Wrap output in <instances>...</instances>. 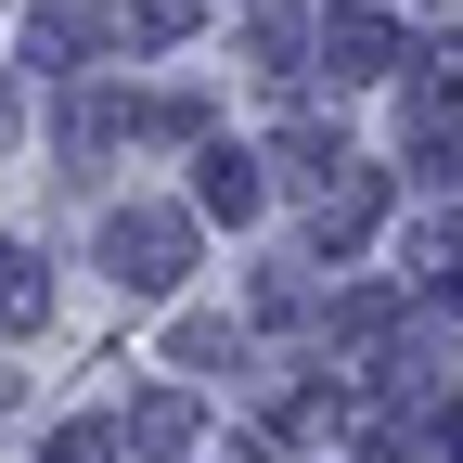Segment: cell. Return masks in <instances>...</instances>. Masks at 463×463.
<instances>
[{
    "mask_svg": "<svg viewBox=\"0 0 463 463\" xmlns=\"http://www.w3.org/2000/svg\"><path fill=\"white\" fill-rule=\"evenodd\" d=\"M335 78H386V26H347L335 39Z\"/></svg>",
    "mask_w": 463,
    "mask_h": 463,
    "instance_id": "3",
    "label": "cell"
},
{
    "mask_svg": "<svg viewBox=\"0 0 463 463\" xmlns=\"http://www.w3.org/2000/svg\"><path fill=\"white\" fill-rule=\"evenodd\" d=\"M103 258H116V283H181V219H167V206L103 219Z\"/></svg>",
    "mask_w": 463,
    "mask_h": 463,
    "instance_id": "1",
    "label": "cell"
},
{
    "mask_svg": "<svg viewBox=\"0 0 463 463\" xmlns=\"http://www.w3.org/2000/svg\"><path fill=\"white\" fill-rule=\"evenodd\" d=\"M206 206L219 219H258V155H206Z\"/></svg>",
    "mask_w": 463,
    "mask_h": 463,
    "instance_id": "2",
    "label": "cell"
}]
</instances>
